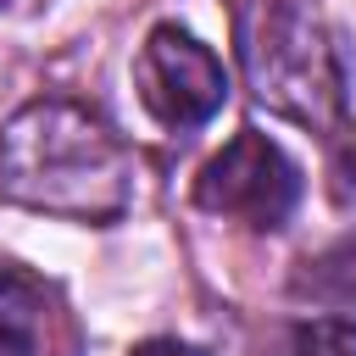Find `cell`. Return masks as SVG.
Instances as JSON below:
<instances>
[{
    "instance_id": "7",
    "label": "cell",
    "mask_w": 356,
    "mask_h": 356,
    "mask_svg": "<svg viewBox=\"0 0 356 356\" xmlns=\"http://www.w3.org/2000/svg\"><path fill=\"white\" fill-rule=\"evenodd\" d=\"M295 356H356V323L350 317H312L289 339Z\"/></svg>"
},
{
    "instance_id": "3",
    "label": "cell",
    "mask_w": 356,
    "mask_h": 356,
    "mask_svg": "<svg viewBox=\"0 0 356 356\" xmlns=\"http://www.w3.org/2000/svg\"><path fill=\"white\" fill-rule=\"evenodd\" d=\"M300 200V167L284 156L278 139L239 128L195 178V206L228 222H245L256 234H273L289 222Z\"/></svg>"
},
{
    "instance_id": "5",
    "label": "cell",
    "mask_w": 356,
    "mask_h": 356,
    "mask_svg": "<svg viewBox=\"0 0 356 356\" xmlns=\"http://www.w3.org/2000/svg\"><path fill=\"white\" fill-rule=\"evenodd\" d=\"M0 356H67L50 289L17 261H0Z\"/></svg>"
},
{
    "instance_id": "6",
    "label": "cell",
    "mask_w": 356,
    "mask_h": 356,
    "mask_svg": "<svg viewBox=\"0 0 356 356\" xmlns=\"http://www.w3.org/2000/svg\"><path fill=\"white\" fill-rule=\"evenodd\" d=\"M289 289L312 306H328V312H356V239L345 245H328L317 256L300 261V273L289 278Z\"/></svg>"
},
{
    "instance_id": "2",
    "label": "cell",
    "mask_w": 356,
    "mask_h": 356,
    "mask_svg": "<svg viewBox=\"0 0 356 356\" xmlns=\"http://www.w3.org/2000/svg\"><path fill=\"white\" fill-rule=\"evenodd\" d=\"M239 61H245V78H250V95L300 122V128H317L328 134L345 111V72H339V56L328 44V28L312 17V11H295V6H250L239 17Z\"/></svg>"
},
{
    "instance_id": "4",
    "label": "cell",
    "mask_w": 356,
    "mask_h": 356,
    "mask_svg": "<svg viewBox=\"0 0 356 356\" xmlns=\"http://www.w3.org/2000/svg\"><path fill=\"white\" fill-rule=\"evenodd\" d=\"M134 89L145 100V111L161 122V128H200L222 111L228 100V72L222 61L189 33V28H150V39L139 44V61H134Z\"/></svg>"
},
{
    "instance_id": "9",
    "label": "cell",
    "mask_w": 356,
    "mask_h": 356,
    "mask_svg": "<svg viewBox=\"0 0 356 356\" xmlns=\"http://www.w3.org/2000/svg\"><path fill=\"white\" fill-rule=\"evenodd\" d=\"M128 356H206V350H195V345H184V339H145V345H134Z\"/></svg>"
},
{
    "instance_id": "10",
    "label": "cell",
    "mask_w": 356,
    "mask_h": 356,
    "mask_svg": "<svg viewBox=\"0 0 356 356\" xmlns=\"http://www.w3.org/2000/svg\"><path fill=\"white\" fill-rule=\"evenodd\" d=\"M0 6H6V0H0Z\"/></svg>"
},
{
    "instance_id": "1",
    "label": "cell",
    "mask_w": 356,
    "mask_h": 356,
    "mask_svg": "<svg viewBox=\"0 0 356 356\" xmlns=\"http://www.w3.org/2000/svg\"><path fill=\"white\" fill-rule=\"evenodd\" d=\"M0 200L67 222H111L134 200V156L89 106L33 100L0 134Z\"/></svg>"
},
{
    "instance_id": "8",
    "label": "cell",
    "mask_w": 356,
    "mask_h": 356,
    "mask_svg": "<svg viewBox=\"0 0 356 356\" xmlns=\"http://www.w3.org/2000/svg\"><path fill=\"white\" fill-rule=\"evenodd\" d=\"M334 195L345 206H356V122L339 128V139H334Z\"/></svg>"
}]
</instances>
